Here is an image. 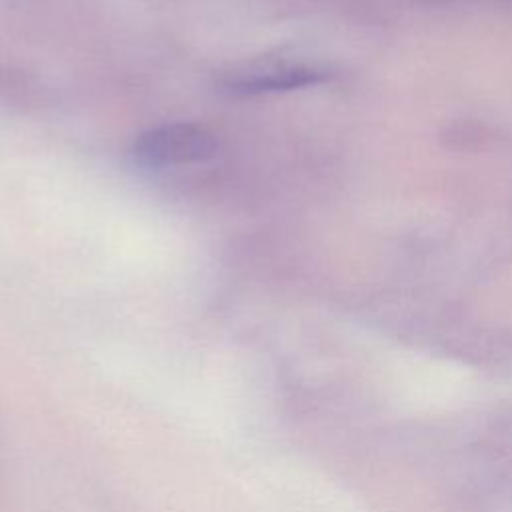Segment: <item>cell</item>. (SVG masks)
I'll return each mask as SVG.
<instances>
[{
    "instance_id": "1",
    "label": "cell",
    "mask_w": 512,
    "mask_h": 512,
    "mask_svg": "<svg viewBox=\"0 0 512 512\" xmlns=\"http://www.w3.org/2000/svg\"><path fill=\"white\" fill-rule=\"evenodd\" d=\"M330 70L318 62L292 56H258L222 72V86L240 94H262L322 84Z\"/></svg>"
},
{
    "instance_id": "2",
    "label": "cell",
    "mask_w": 512,
    "mask_h": 512,
    "mask_svg": "<svg viewBox=\"0 0 512 512\" xmlns=\"http://www.w3.org/2000/svg\"><path fill=\"white\" fill-rule=\"evenodd\" d=\"M216 138L198 124H162L142 132L132 144V156L146 168H170L206 162L216 154Z\"/></svg>"
}]
</instances>
